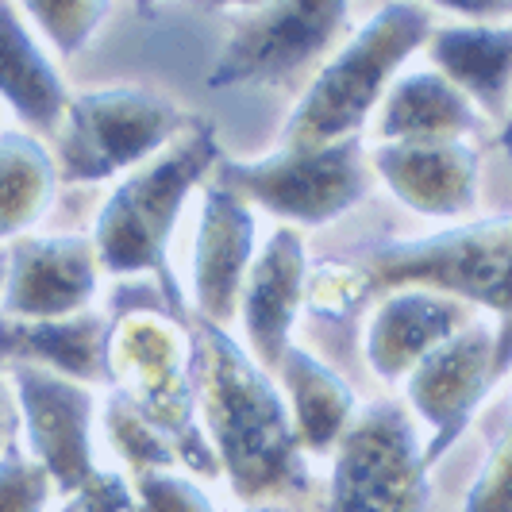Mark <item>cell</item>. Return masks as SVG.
I'll list each match as a JSON object with an SVG mask.
<instances>
[{
	"label": "cell",
	"mask_w": 512,
	"mask_h": 512,
	"mask_svg": "<svg viewBox=\"0 0 512 512\" xmlns=\"http://www.w3.org/2000/svg\"><path fill=\"white\" fill-rule=\"evenodd\" d=\"M193 389L197 416H205L208 447L220 474H228L235 497L255 505L266 493L308 486L282 389L243 343L208 320H201L193 335Z\"/></svg>",
	"instance_id": "obj_1"
},
{
	"label": "cell",
	"mask_w": 512,
	"mask_h": 512,
	"mask_svg": "<svg viewBox=\"0 0 512 512\" xmlns=\"http://www.w3.org/2000/svg\"><path fill=\"white\" fill-rule=\"evenodd\" d=\"M512 216H486L420 239H393L370 247L359 266L320 270L312 282V308L351 312L378 289H428L493 316H509Z\"/></svg>",
	"instance_id": "obj_2"
},
{
	"label": "cell",
	"mask_w": 512,
	"mask_h": 512,
	"mask_svg": "<svg viewBox=\"0 0 512 512\" xmlns=\"http://www.w3.org/2000/svg\"><path fill=\"white\" fill-rule=\"evenodd\" d=\"M216 162H220V147H216L212 124H193L181 139H174L162 154H154L151 162L135 166L112 189V197L97 212V228L89 235L97 266L116 278L154 274L178 320L181 289L178 278L170 274V239L189 193L212 174Z\"/></svg>",
	"instance_id": "obj_3"
},
{
	"label": "cell",
	"mask_w": 512,
	"mask_h": 512,
	"mask_svg": "<svg viewBox=\"0 0 512 512\" xmlns=\"http://www.w3.org/2000/svg\"><path fill=\"white\" fill-rule=\"evenodd\" d=\"M432 35L424 4H382L339 51L312 74L297 108L282 124V147L316 151L362 135L401 66Z\"/></svg>",
	"instance_id": "obj_4"
},
{
	"label": "cell",
	"mask_w": 512,
	"mask_h": 512,
	"mask_svg": "<svg viewBox=\"0 0 512 512\" xmlns=\"http://www.w3.org/2000/svg\"><path fill=\"white\" fill-rule=\"evenodd\" d=\"M143 424L174 447L181 466L216 478L220 466L208 447L197 389H193V339L162 308H131L112 320L108 335V385Z\"/></svg>",
	"instance_id": "obj_5"
},
{
	"label": "cell",
	"mask_w": 512,
	"mask_h": 512,
	"mask_svg": "<svg viewBox=\"0 0 512 512\" xmlns=\"http://www.w3.org/2000/svg\"><path fill=\"white\" fill-rule=\"evenodd\" d=\"M189 128L193 120L158 93L135 85L85 89L66 104L54 170L66 185L116 178L151 162Z\"/></svg>",
	"instance_id": "obj_6"
},
{
	"label": "cell",
	"mask_w": 512,
	"mask_h": 512,
	"mask_svg": "<svg viewBox=\"0 0 512 512\" xmlns=\"http://www.w3.org/2000/svg\"><path fill=\"white\" fill-rule=\"evenodd\" d=\"M212 181L231 189L239 201L266 208L289 224L320 228L366 201L374 174L366 166V143L355 135L316 151L278 147L251 162H216Z\"/></svg>",
	"instance_id": "obj_7"
},
{
	"label": "cell",
	"mask_w": 512,
	"mask_h": 512,
	"mask_svg": "<svg viewBox=\"0 0 512 512\" xmlns=\"http://www.w3.org/2000/svg\"><path fill=\"white\" fill-rule=\"evenodd\" d=\"M347 20H351V4L339 0H282V4L243 8L231 20L208 85L212 89L289 85L332 51Z\"/></svg>",
	"instance_id": "obj_8"
},
{
	"label": "cell",
	"mask_w": 512,
	"mask_h": 512,
	"mask_svg": "<svg viewBox=\"0 0 512 512\" xmlns=\"http://www.w3.org/2000/svg\"><path fill=\"white\" fill-rule=\"evenodd\" d=\"M424 447L393 401L351 416L332 447L324 512H412L424 497Z\"/></svg>",
	"instance_id": "obj_9"
},
{
	"label": "cell",
	"mask_w": 512,
	"mask_h": 512,
	"mask_svg": "<svg viewBox=\"0 0 512 512\" xmlns=\"http://www.w3.org/2000/svg\"><path fill=\"white\" fill-rule=\"evenodd\" d=\"M509 374V316L470 320L405 374L412 412L432 428L424 466L451 451L470 416Z\"/></svg>",
	"instance_id": "obj_10"
},
{
	"label": "cell",
	"mask_w": 512,
	"mask_h": 512,
	"mask_svg": "<svg viewBox=\"0 0 512 512\" xmlns=\"http://www.w3.org/2000/svg\"><path fill=\"white\" fill-rule=\"evenodd\" d=\"M8 385L16 393V409L24 420L27 455L47 470L54 489L70 497L97 474V462H93L97 401L89 385H77L54 370L27 366V362L8 366Z\"/></svg>",
	"instance_id": "obj_11"
},
{
	"label": "cell",
	"mask_w": 512,
	"mask_h": 512,
	"mask_svg": "<svg viewBox=\"0 0 512 512\" xmlns=\"http://www.w3.org/2000/svg\"><path fill=\"white\" fill-rule=\"evenodd\" d=\"M97 297V251L89 235H24L4 255L0 316L66 320Z\"/></svg>",
	"instance_id": "obj_12"
},
{
	"label": "cell",
	"mask_w": 512,
	"mask_h": 512,
	"mask_svg": "<svg viewBox=\"0 0 512 512\" xmlns=\"http://www.w3.org/2000/svg\"><path fill=\"white\" fill-rule=\"evenodd\" d=\"M370 174L389 185L405 208L436 220L466 216L478 201L482 158L466 139L447 143H378L370 151Z\"/></svg>",
	"instance_id": "obj_13"
},
{
	"label": "cell",
	"mask_w": 512,
	"mask_h": 512,
	"mask_svg": "<svg viewBox=\"0 0 512 512\" xmlns=\"http://www.w3.org/2000/svg\"><path fill=\"white\" fill-rule=\"evenodd\" d=\"M308 289V258L305 239L293 228H278L266 247L251 258V270L239 289V316L247 332V355L274 370L285 347L293 343V324L305 305Z\"/></svg>",
	"instance_id": "obj_14"
},
{
	"label": "cell",
	"mask_w": 512,
	"mask_h": 512,
	"mask_svg": "<svg viewBox=\"0 0 512 512\" xmlns=\"http://www.w3.org/2000/svg\"><path fill=\"white\" fill-rule=\"evenodd\" d=\"M258 243L255 212L220 181H208L205 208L193 235V301L201 320L228 324L239 308V289L251 270Z\"/></svg>",
	"instance_id": "obj_15"
},
{
	"label": "cell",
	"mask_w": 512,
	"mask_h": 512,
	"mask_svg": "<svg viewBox=\"0 0 512 512\" xmlns=\"http://www.w3.org/2000/svg\"><path fill=\"white\" fill-rule=\"evenodd\" d=\"M470 320L474 312L466 301L428 289H397L374 308L366 324V362L382 382H397Z\"/></svg>",
	"instance_id": "obj_16"
},
{
	"label": "cell",
	"mask_w": 512,
	"mask_h": 512,
	"mask_svg": "<svg viewBox=\"0 0 512 512\" xmlns=\"http://www.w3.org/2000/svg\"><path fill=\"white\" fill-rule=\"evenodd\" d=\"M112 320L77 312L66 320H8L0 316V366H43L70 382H108Z\"/></svg>",
	"instance_id": "obj_17"
},
{
	"label": "cell",
	"mask_w": 512,
	"mask_h": 512,
	"mask_svg": "<svg viewBox=\"0 0 512 512\" xmlns=\"http://www.w3.org/2000/svg\"><path fill=\"white\" fill-rule=\"evenodd\" d=\"M428 54L439 77H447L482 120L505 124L512 85V27L509 24H455L428 35Z\"/></svg>",
	"instance_id": "obj_18"
},
{
	"label": "cell",
	"mask_w": 512,
	"mask_h": 512,
	"mask_svg": "<svg viewBox=\"0 0 512 512\" xmlns=\"http://www.w3.org/2000/svg\"><path fill=\"white\" fill-rule=\"evenodd\" d=\"M482 128V112L436 70L397 74L378 104L382 143H447Z\"/></svg>",
	"instance_id": "obj_19"
},
{
	"label": "cell",
	"mask_w": 512,
	"mask_h": 512,
	"mask_svg": "<svg viewBox=\"0 0 512 512\" xmlns=\"http://www.w3.org/2000/svg\"><path fill=\"white\" fill-rule=\"evenodd\" d=\"M0 97L27 124V131L58 135L66 116V81L51 62V54L39 47V39L24 24L20 8L0 0Z\"/></svg>",
	"instance_id": "obj_20"
},
{
	"label": "cell",
	"mask_w": 512,
	"mask_h": 512,
	"mask_svg": "<svg viewBox=\"0 0 512 512\" xmlns=\"http://www.w3.org/2000/svg\"><path fill=\"white\" fill-rule=\"evenodd\" d=\"M274 370L285 385V405H289L297 443L308 451H332L335 439L347 432L355 416L351 385L301 343H289Z\"/></svg>",
	"instance_id": "obj_21"
},
{
	"label": "cell",
	"mask_w": 512,
	"mask_h": 512,
	"mask_svg": "<svg viewBox=\"0 0 512 512\" xmlns=\"http://www.w3.org/2000/svg\"><path fill=\"white\" fill-rule=\"evenodd\" d=\"M58 170L31 131H0V239H24L54 205Z\"/></svg>",
	"instance_id": "obj_22"
},
{
	"label": "cell",
	"mask_w": 512,
	"mask_h": 512,
	"mask_svg": "<svg viewBox=\"0 0 512 512\" xmlns=\"http://www.w3.org/2000/svg\"><path fill=\"white\" fill-rule=\"evenodd\" d=\"M24 12L51 39L54 51L70 58L93 39V31L104 24V16L112 8L97 4V0H31L24 4Z\"/></svg>",
	"instance_id": "obj_23"
},
{
	"label": "cell",
	"mask_w": 512,
	"mask_h": 512,
	"mask_svg": "<svg viewBox=\"0 0 512 512\" xmlns=\"http://www.w3.org/2000/svg\"><path fill=\"white\" fill-rule=\"evenodd\" d=\"M51 478L16 439L0 447V512H43L51 505Z\"/></svg>",
	"instance_id": "obj_24"
},
{
	"label": "cell",
	"mask_w": 512,
	"mask_h": 512,
	"mask_svg": "<svg viewBox=\"0 0 512 512\" xmlns=\"http://www.w3.org/2000/svg\"><path fill=\"white\" fill-rule=\"evenodd\" d=\"M135 501L139 512H220L205 489L197 486L181 466H154L135 470Z\"/></svg>",
	"instance_id": "obj_25"
},
{
	"label": "cell",
	"mask_w": 512,
	"mask_h": 512,
	"mask_svg": "<svg viewBox=\"0 0 512 512\" xmlns=\"http://www.w3.org/2000/svg\"><path fill=\"white\" fill-rule=\"evenodd\" d=\"M108 436L116 443V451L131 462V470L181 466L178 455H174V447L158 436L151 424H143L120 397H112V405H108Z\"/></svg>",
	"instance_id": "obj_26"
},
{
	"label": "cell",
	"mask_w": 512,
	"mask_h": 512,
	"mask_svg": "<svg viewBox=\"0 0 512 512\" xmlns=\"http://www.w3.org/2000/svg\"><path fill=\"white\" fill-rule=\"evenodd\" d=\"M509 478H512L509 439H497L493 451H489V459L482 462V470H478L470 493H466L462 512H512Z\"/></svg>",
	"instance_id": "obj_27"
},
{
	"label": "cell",
	"mask_w": 512,
	"mask_h": 512,
	"mask_svg": "<svg viewBox=\"0 0 512 512\" xmlns=\"http://www.w3.org/2000/svg\"><path fill=\"white\" fill-rule=\"evenodd\" d=\"M58 512H139V501H135L124 474L97 470L85 486L66 497V505Z\"/></svg>",
	"instance_id": "obj_28"
},
{
	"label": "cell",
	"mask_w": 512,
	"mask_h": 512,
	"mask_svg": "<svg viewBox=\"0 0 512 512\" xmlns=\"http://www.w3.org/2000/svg\"><path fill=\"white\" fill-rule=\"evenodd\" d=\"M0 270H4V258H0ZM12 405H8V397H4V389H0V447L12 439Z\"/></svg>",
	"instance_id": "obj_29"
},
{
	"label": "cell",
	"mask_w": 512,
	"mask_h": 512,
	"mask_svg": "<svg viewBox=\"0 0 512 512\" xmlns=\"http://www.w3.org/2000/svg\"><path fill=\"white\" fill-rule=\"evenodd\" d=\"M243 512H285L282 505H247Z\"/></svg>",
	"instance_id": "obj_30"
}]
</instances>
